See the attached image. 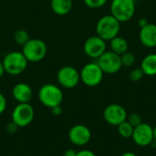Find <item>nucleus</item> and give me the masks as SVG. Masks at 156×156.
Segmentation results:
<instances>
[{
  "instance_id": "11",
  "label": "nucleus",
  "mask_w": 156,
  "mask_h": 156,
  "mask_svg": "<svg viewBox=\"0 0 156 156\" xmlns=\"http://www.w3.org/2000/svg\"><path fill=\"white\" fill-rule=\"evenodd\" d=\"M103 118L107 123L112 126H118L122 122H125L128 118L126 110L120 104L112 103L103 111Z\"/></svg>"
},
{
  "instance_id": "33",
  "label": "nucleus",
  "mask_w": 156,
  "mask_h": 156,
  "mask_svg": "<svg viewBox=\"0 0 156 156\" xmlns=\"http://www.w3.org/2000/svg\"><path fill=\"white\" fill-rule=\"evenodd\" d=\"M153 129H154V141L156 143V125Z\"/></svg>"
},
{
  "instance_id": "32",
  "label": "nucleus",
  "mask_w": 156,
  "mask_h": 156,
  "mask_svg": "<svg viewBox=\"0 0 156 156\" xmlns=\"http://www.w3.org/2000/svg\"><path fill=\"white\" fill-rule=\"evenodd\" d=\"M121 156H137V154H135L133 152H126V153L122 154Z\"/></svg>"
},
{
  "instance_id": "25",
  "label": "nucleus",
  "mask_w": 156,
  "mask_h": 156,
  "mask_svg": "<svg viewBox=\"0 0 156 156\" xmlns=\"http://www.w3.org/2000/svg\"><path fill=\"white\" fill-rule=\"evenodd\" d=\"M5 109H6V99L2 93H0V115L5 111Z\"/></svg>"
},
{
  "instance_id": "17",
  "label": "nucleus",
  "mask_w": 156,
  "mask_h": 156,
  "mask_svg": "<svg viewBox=\"0 0 156 156\" xmlns=\"http://www.w3.org/2000/svg\"><path fill=\"white\" fill-rule=\"evenodd\" d=\"M141 69L146 76H155L156 75V53L147 55L142 61Z\"/></svg>"
},
{
  "instance_id": "22",
  "label": "nucleus",
  "mask_w": 156,
  "mask_h": 156,
  "mask_svg": "<svg viewBox=\"0 0 156 156\" xmlns=\"http://www.w3.org/2000/svg\"><path fill=\"white\" fill-rule=\"evenodd\" d=\"M85 5L91 9H98L102 7L108 0H83Z\"/></svg>"
},
{
  "instance_id": "30",
  "label": "nucleus",
  "mask_w": 156,
  "mask_h": 156,
  "mask_svg": "<svg viewBox=\"0 0 156 156\" xmlns=\"http://www.w3.org/2000/svg\"><path fill=\"white\" fill-rule=\"evenodd\" d=\"M148 24V21L146 20V19H144V18H141L140 20H139V26H140V27H144V26H146Z\"/></svg>"
},
{
  "instance_id": "2",
  "label": "nucleus",
  "mask_w": 156,
  "mask_h": 156,
  "mask_svg": "<svg viewBox=\"0 0 156 156\" xmlns=\"http://www.w3.org/2000/svg\"><path fill=\"white\" fill-rule=\"evenodd\" d=\"M38 99L44 106L51 109L61 104L63 101V92L58 86L47 83L40 87L38 90Z\"/></svg>"
},
{
  "instance_id": "21",
  "label": "nucleus",
  "mask_w": 156,
  "mask_h": 156,
  "mask_svg": "<svg viewBox=\"0 0 156 156\" xmlns=\"http://www.w3.org/2000/svg\"><path fill=\"white\" fill-rule=\"evenodd\" d=\"M121 60H122V67H132L136 61V57L133 53L127 51L122 55H121Z\"/></svg>"
},
{
  "instance_id": "9",
  "label": "nucleus",
  "mask_w": 156,
  "mask_h": 156,
  "mask_svg": "<svg viewBox=\"0 0 156 156\" xmlns=\"http://www.w3.org/2000/svg\"><path fill=\"white\" fill-rule=\"evenodd\" d=\"M58 84L66 89L75 88L80 81V71L72 66H64L57 73Z\"/></svg>"
},
{
  "instance_id": "26",
  "label": "nucleus",
  "mask_w": 156,
  "mask_h": 156,
  "mask_svg": "<svg viewBox=\"0 0 156 156\" xmlns=\"http://www.w3.org/2000/svg\"><path fill=\"white\" fill-rule=\"evenodd\" d=\"M18 128H19V127H18L16 123H14L13 122H9V123L6 125V132L9 133H16V132L17 131Z\"/></svg>"
},
{
  "instance_id": "15",
  "label": "nucleus",
  "mask_w": 156,
  "mask_h": 156,
  "mask_svg": "<svg viewBox=\"0 0 156 156\" xmlns=\"http://www.w3.org/2000/svg\"><path fill=\"white\" fill-rule=\"evenodd\" d=\"M12 95L18 103H29L33 97V90L28 84L19 82L13 87Z\"/></svg>"
},
{
  "instance_id": "23",
  "label": "nucleus",
  "mask_w": 156,
  "mask_h": 156,
  "mask_svg": "<svg viewBox=\"0 0 156 156\" xmlns=\"http://www.w3.org/2000/svg\"><path fill=\"white\" fill-rule=\"evenodd\" d=\"M144 76V71L142 70L141 68L139 69H133L131 72H130V75H129V78L133 82H137V81H140Z\"/></svg>"
},
{
  "instance_id": "7",
  "label": "nucleus",
  "mask_w": 156,
  "mask_h": 156,
  "mask_svg": "<svg viewBox=\"0 0 156 156\" xmlns=\"http://www.w3.org/2000/svg\"><path fill=\"white\" fill-rule=\"evenodd\" d=\"M97 63L103 71L104 74H115L117 73L122 68V60L121 56L114 53L113 51L106 50L98 59Z\"/></svg>"
},
{
  "instance_id": "16",
  "label": "nucleus",
  "mask_w": 156,
  "mask_h": 156,
  "mask_svg": "<svg viewBox=\"0 0 156 156\" xmlns=\"http://www.w3.org/2000/svg\"><path fill=\"white\" fill-rule=\"evenodd\" d=\"M52 11L58 16H65L70 12L73 6V0H50Z\"/></svg>"
},
{
  "instance_id": "18",
  "label": "nucleus",
  "mask_w": 156,
  "mask_h": 156,
  "mask_svg": "<svg viewBox=\"0 0 156 156\" xmlns=\"http://www.w3.org/2000/svg\"><path fill=\"white\" fill-rule=\"evenodd\" d=\"M110 46H111L112 51H113L114 53L120 56L129 50L128 41L121 36H117L113 37L112 40H110Z\"/></svg>"
},
{
  "instance_id": "20",
  "label": "nucleus",
  "mask_w": 156,
  "mask_h": 156,
  "mask_svg": "<svg viewBox=\"0 0 156 156\" xmlns=\"http://www.w3.org/2000/svg\"><path fill=\"white\" fill-rule=\"evenodd\" d=\"M30 39L29 34L25 29H18L14 34V40L19 46H24Z\"/></svg>"
},
{
  "instance_id": "6",
  "label": "nucleus",
  "mask_w": 156,
  "mask_h": 156,
  "mask_svg": "<svg viewBox=\"0 0 156 156\" xmlns=\"http://www.w3.org/2000/svg\"><path fill=\"white\" fill-rule=\"evenodd\" d=\"M103 71L97 62H90L84 65L80 72V81L88 87H96L103 80Z\"/></svg>"
},
{
  "instance_id": "31",
  "label": "nucleus",
  "mask_w": 156,
  "mask_h": 156,
  "mask_svg": "<svg viewBox=\"0 0 156 156\" xmlns=\"http://www.w3.org/2000/svg\"><path fill=\"white\" fill-rule=\"evenodd\" d=\"M5 73V68H4V65L2 63V61H0V79L4 76V74Z\"/></svg>"
},
{
  "instance_id": "19",
  "label": "nucleus",
  "mask_w": 156,
  "mask_h": 156,
  "mask_svg": "<svg viewBox=\"0 0 156 156\" xmlns=\"http://www.w3.org/2000/svg\"><path fill=\"white\" fill-rule=\"evenodd\" d=\"M133 129H134V127L127 120L117 126L118 133L122 137L126 138V139L127 138H132L133 133Z\"/></svg>"
},
{
  "instance_id": "13",
  "label": "nucleus",
  "mask_w": 156,
  "mask_h": 156,
  "mask_svg": "<svg viewBox=\"0 0 156 156\" xmlns=\"http://www.w3.org/2000/svg\"><path fill=\"white\" fill-rule=\"evenodd\" d=\"M69 139L74 145L84 146L90 141L91 132L87 126L77 124L70 128L69 132Z\"/></svg>"
},
{
  "instance_id": "4",
  "label": "nucleus",
  "mask_w": 156,
  "mask_h": 156,
  "mask_svg": "<svg viewBox=\"0 0 156 156\" xmlns=\"http://www.w3.org/2000/svg\"><path fill=\"white\" fill-rule=\"evenodd\" d=\"M21 52L28 62H39L45 58L48 48L43 40L38 38H30L22 47Z\"/></svg>"
},
{
  "instance_id": "8",
  "label": "nucleus",
  "mask_w": 156,
  "mask_h": 156,
  "mask_svg": "<svg viewBox=\"0 0 156 156\" xmlns=\"http://www.w3.org/2000/svg\"><path fill=\"white\" fill-rule=\"evenodd\" d=\"M34 116V109L29 103H18L12 112L11 119L18 127L23 128L32 122Z\"/></svg>"
},
{
  "instance_id": "1",
  "label": "nucleus",
  "mask_w": 156,
  "mask_h": 156,
  "mask_svg": "<svg viewBox=\"0 0 156 156\" xmlns=\"http://www.w3.org/2000/svg\"><path fill=\"white\" fill-rule=\"evenodd\" d=\"M121 22L112 15L101 16L98 20L96 25L97 36H99L105 41H110L113 37L119 36Z\"/></svg>"
},
{
  "instance_id": "5",
  "label": "nucleus",
  "mask_w": 156,
  "mask_h": 156,
  "mask_svg": "<svg viewBox=\"0 0 156 156\" xmlns=\"http://www.w3.org/2000/svg\"><path fill=\"white\" fill-rule=\"evenodd\" d=\"M135 14L134 0H112L111 3V15L117 20L127 22L133 18Z\"/></svg>"
},
{
  "instance_id": "29",
  "label": "nucleus",
  "mask_w": 156,
  "mask_h": 156,
  "mask_svg": "<svg viewBox=\"0 0 156 156\" xmlns=\"http://www.w3.org/2000/svg\"><path fill=\"white\" fill-rule=\"evenodd\" d=\"M77 153H78V152H76V151L73 150V149H68V150H66V151L64 152L63 156H76L77 155Z\"/></svg>"
},
{
  "instance_id": "14",
  "label": "nucleus",
  "mask_w": 156,
  "mask_h": 156,
  "mask_svg": "<svg viewBox=\"0 0 156 156\" xmlns=\"http://www.w3.org/2000/svg\"><path fill=\"white\" fill-rule=\"evenodd\" d=\"M139 39L141 43L149 48L156 47V25L148 23L144 27H141L139 32Z\"/></svg>"
},
{
  "instance_id": "10",
  "label": "nucleus",
  "mask_w": 156,
  "mask_h": 156,
  "mask_svg": "<svg viewBox=\"0 0 156 156\" xmlns=\"http://www.w3.org/2000/svg\"><path fill=\"white\" fill-rule=\"evenodd\" d=\"M83 50L89 58L98 59L107 50L106 41L97 35L91 36L85 40Z\"/></svg>"
},
{
  "instance_id": "12",
  "label": "nucleus",
  "mask_w": 156,
  "mask_h": 156,
  "mask_svg": "<svg viewBox=\"0 0 156 156\" xmlns=\"http://www.w3.org/2000/svg\"><path fill=\"white\" fill-rule=\"evenodd\" d=\"M132 139L138 146L141 147L151 146L152 143L154 142L153 127L148 123L142 122L138 126L134 127Z\"/></svg>"
},
{
  "instance_id": "27",
  "label": "nucleus",
  "mask_w": 156,
  "mask_h": 156,
  "mask_svg": "<svg viewBox=\"0 0 156 156\" xmlns=\"http://www.w3.org/2000/svg\"><path fill=\"white\" fill-rule=\"evenodd\" d=\"M50 112H51V113H52L53 115H55V116H58V115H60V114L62 113V108H61V106H60V105H58V106H55V107H53V108H51V109H50Z\"/></svg>"
},
{
  "instance_id": "24",
  "label": "nucleus",
  "mask_w": 156,
  "mask_h": 156,
  "mask_svg": "<svg viewBox=\"0 0 156 156\" xmlns=\"http://www.w3.org/2000/svg\"><path fill=\"white\" fill-rule=\"evenodd\" d=\"M127 121L133 126L136 127L139 124H141L143 122L142 121V116L139 113H132L131 115H129V117L127 118Z\"/></svg>"
},
{
  "instance_id": "28",
  "label": "nucleus",
  "mask_w": 156,
  "mask_h": 156,
  "mask_svg": "<svg viewBox=\"0 0 156 156\" xmlns=\"http://www.w3.org/2000/svg\"><path fill=\"white\" fill-rule=\"evenodd\" d=\"M76 156H97L93 152L90 151V150H81L80 152L77 153Z\"/></svg>"
},
{
  "instance_id": "3",
  "label": "nucleus",
  "mask_w": 156,
  "mask_h": 156,
  "mask_svg": "<svg viewBox=\"0 0 156 156\" xmlns=\"http://www.w3.org/2000/svg\"><path fill=\"white\" fill-rule=\"evenodd\" d=\"M2 63L7 74L16 76L20 75L26 70L28 61L22 52L11 51L5 56Z\"/></svg>"
}]
</instances>
